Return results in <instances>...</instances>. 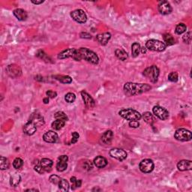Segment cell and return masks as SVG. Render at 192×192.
Wrapping results in <instances>:
<instances>
[{"instance_id":"obj_50","label":"cell","mask_w":192,"mask_h":192,"mask_svg":"<svg viewBox=\"0 0 192 192\" xmlns=\"http://www.w3.org/2000/svg\"><path fill=\"white\" fill-rule=\"evenodd\" d=\"M140 50H141L142 53H146V47H142V48H140Z\"/></svg>"},{"instance_id":"obj_49","label":"cell","mask_w":192,"mask_h":192,"mask_svg":"<svg viewBox=\"0 0 192 192\" xmlns=\"http://www.w3.org/2000/svg\"><path fill=\"white\" fill-rule=\"evenodd\" d=\"M43 102H44V103L45 104V105H47V104L49 103V99H48V97L47 98H44V100H43Z\"/></svg>"},{"instance_id":"obj_40","label":"cell","mask_w":192,"mask_h":192,"mask_svg":"<svg viewBox=\"0 0 192 192\" xmlns=\"http://www.w3.org/2000/svg\"><path fill=\"white\" fill-rule=\"evenodd\" d=\"M34 169L36 172H38L40 174H43L44 173V171L43 168H42V166H41L40 165V162H39V161H36V162L35 163Z\"/></svg>"},{"instance_id":"obj_15","label":"cell","mask_w":192,"mask_h":192,"mask_svg":"<svg viewBox=\"0 0 192 192\" xmlns=\"http://www.w3.org/2000/svg\"><path fill=\"white\" fill-rule=\"evenodd\" d=\"M81 96L82 98H83V102H84L85 105H86V106L88 108L92 109V108H93L95 106V101L91 97V95H89L87 92H85V91H82Z\"/></svg>"},{"instance_id":"obj_29","label":"cell","mask_w":192,"mask_h":192,"mask_svg":"<svg viewBox=\"0 0 192 192\" xmlns=\"http://www.w3.org/2000/svg\"><path fill=\"white\" fill-rule=\"evenodd\" d=\"M115 54L117 58H118L119 59L122 60V61H125V60H126L128 59V53L125 51L123 50H116Z\"/></svg>"},{"instance_id":"obj_27","label":"cell","mask_w":192,"mask_h":192,"mask_svg":"<svg viewBox=\"0 0 192 192\" xmlns=\"http://www.w3.org/2000/svg\"><path fill=\"white\" fill-rule=\"evenodd\" d=\"M69 183H68V182L67 181V180L64 179L60 180L59 183V188L62 191H68L69 190Z\"/></svg>"},{"instance_id":"obj_46","label":"cell","mask_w":192,"mask_h":192,"mask_svg":"<svg viewBox=\"0 0 192 192\" xmlns=\"http://www.w3.org/2000/svg\"><path fill=\"white\" fill-rule=\"evenodd\" d=\"M129 126L133 128H137L140 126V123L138 121H130Z\"/></svg>"},{"instance_id":"obj_3","label":"cell","mask_w":192,"mask_h":192,"mask_svg":"<svg viewBox=\"0 0 192 192\" xmlns=\"http://www.w3.org/2000/svg\"><path fill=\"white\" fill-rule=\"evenodd\" d=\"M119 114L120 115V116L124 118L125 119L128 120V121H138L142 117L141 114L138 111L131 109V108L122 110L119 111Z\"/></svg>"},{"instance_id":"obj_31","label":"cell","mask_w":192,"mask_h":192,"mask_svg":"<svg viewBox=\"0 0 192 192\" xmlns=\"http://www.w3.org/2000/svg\"><path fill=\"white\" fill-rule=\"evenodd\" d=\"M55 79L60 81L62 83H71L72 82V78L69 76H64V75H57L55 76Z\"/></svg>"},{"instance_id":"obj_10","label":"cell","mask_w":192,"mask_h":192,"mask_svg":"<svg viewBox=\"0 0 192 192\" xmlns=\"http://www.w3.org/2000/svg\"><path fill=\"white\" fill-rule=\"evenodd\" d=\"M139 168L143 173H149L154 170V163L152 160L144 159L140 163Z\"/></svg>"},{"instance_id":"obj_34","label":"cell","mask_w":192,"mask_h":192,"mask_svg":"<svg viewBox=\"0 0 192 192\" xmlns=\"http://www.w3.org/2000/svg\"><path fill=\"white\" fill-rule=\"evenodd\" d=\"M143 118L144 119V121L146 122H147L148 124L152 125L154 122L153 116L149 112H146L143 114Z\"/></svg>"},{"instance_id":"obj_51","label":"cell","mask_w":192,"mask_h":192,"mask_svg":"<svg viewBox=\"0 0 192 192\" xmlns=\"http://www.w3.org/2000/svg\"><path fill=\"white\" fill-rule=\"evenodd\" d=\"M38 191V190H36V189H28V190H26V191Z\"/></svg>"},{"instance_id":"obj_43","label":"cell","mask_w":192,"mask_h":192,"mask_svg":"<svg viewBox=\"0 0 192 192\" xmlns=\"http://www.w3.org/2000/svg\"><path fill=\"white\" fill-rule=\"evenodd\" d=\"M92 168V164L91 163V162L89 161H86L83 163V169H85L86 171H90Z\"/></svg>"},{"instance_id":"obj_12","label":"cell","mask_w":192,"mask_h":192,"mask_svg":"<svg viewBox=\"0 0 192 192\" xmlns=\"http://www.w3.org/2000/svg\"><path fill=\"white\" fill-rule=\"evenodd\" d=\"M158 9L160 14H163V15H167V14H169L171 13L172 7L171 6V4L168 1H161L158 3Z\"/></svg>"},{"instance_id":"obj_11","label":"cell","mask_w":192,"mask_h":192,"mask_svg":"<svg viewBox=\"0 0 192 192\" xmlns=\"http://www.w3.org/2000/svg\"><path fill=\"white\" fill-rule=\"evenodd\" d=\"M110 155L112 158H116V159L119 160V161H124L127 158L128 154L123 149L115 148V149H112L110 151Z\"/></svg>"},{"instance_id":"obj_42","label":"cell","mask_w":192,"mask_h":192,"mask_svg":"<svg viewBox=\"0 0 192 192\" xmlns=\"http://www.w3.org/2000/svg\"><path fill=\"white\" fill-rule=\"evenodd\" d=\"M183 42L186 44H190L191 42V32H188L186 33L182 38Z\"/></svg>"},{"instance_id":"obj_45","label":"cell","mask_w":192,"mask_h":192,"mask_svg":"<svg viewBox=\"0 0 192 192\" xmlns=\"http://www.w3.org/2000/svg\"><path fill=\"white\" fill-rule=\"evenodd\" d=\"M46 94L48 96V98H50V99H54V98H56L57 96L56 92L52 90H48L47 92H46Z\"/></svg>"},{"instance_id":"obj_48","label":"cell","mask_w":192,"mask_h":192,"mask_svg":"<svg viewBox=\"0 0 192 192\" xmlns=\"http://www.w3.org/2000/svg\"><path fill=\"white\" fill-rule=\"evenodd\" d=\"M31 2H33V4H35V5H39V4L43 3L44 1H42V0H41V1H34V0H32Z\"/></svg>"},{"instance_id":"obj_21","label":"cell","mask_w":192,"mask_h":192,"mask_svg":"<svg viewBox=\"0 0 192 192\" xmlns=\"http://www.w3.org/2000/svg\"><path fill=\"white\" fill-rule=\"evenodd\" d=\"M29 121L33 122L36 126H42L44 124V119L39 113H33Z\"/></svg>"},{"instance_id":"obj_9","label":"cell","mask_w":192,"mask_h":192,"mask_svg":"<svg viewBox=\"0 0 192 192\" xmlns=\"http://www.w3.org/2000/svg\"><path fill=\"white\" fill-rule=\"evenodd\" d=\"M154 115L162 120H166L169 117V112L165 108L160 106H155L152 109Z\"/></svg>"},{"instance_id":"obj_37","label":"cell","mask_w":192,"mask_h":192,"mask_svg":"<svg viewBox=\"0 0 192 192\" xmlns=\"http://www.w3.org/2000/svg\"><path fill=\"white\" fill-rule=\"evenodd\" d=\"M23 161L20 158H17L14 159V162H13V167L15 168L16 170H19L23 167Z\"/></svg>"},{"instance_id":"obj_20","label":"cell","mask_w":192,"mask_h":192,"mask_svg":"<svg viewBox=\"0 0 192 192\" xmlns=\"http://www.w3.org/2000/svg\"><path fill=\"white\" fill-rule=\"evenodd\" d=\"M177 168L181 171H191L192 168V163L188 160H182L177 165Z\"/></svg>"},{"instance_id":"obj_38","label":"cell","mask_w":192,"mask_h":192,"mask_svg":"<svg viewBox=\"0 0 192 192\" xmlns=\"http://www.w3.org/2000/svg\"><path fill=\"white\" fill-rule=\"evenodd\" d=\"M76 99V95L72 92H68L65 95V100L68 103H73Z\"/></svg>"},{"instance_id":"obj_6","label":"cell","mask_w":192,"mask_h":192,"mask_svg":"<svg viewBox=\"0 0 192 192\" xmlns=\"http://www.w3.org/2000/svg\"><path fill=\"white\" fill-rule=\"evenodd\" d=\"M143 75L149 79L152 83H156L159 76V69L155 65H152L144 70Z\"/></svg>"},{"instance_id":"obj_18","label":"cell","mask_w":192,"mask_h":192,"mask_svg":"<svg viewBox=\"0 0 192 192\" xmlns=\"http://www.w3.org/2000/svg\"><path fill=\"white\" fill-rule=\"evenodd\" d=\"M113 138V133L112 131H107L102 134L101 137V142L103 144L105 145H110L112 142Z\"/></svg>"},{"instance_id":"obj_13","label":"cell","mask_w":192,"mask_h":192,"mask_svg":"<svg viewBox=\"0 0 192 192\" xmlns=\"http://www.w3.org/2000/svg\"><path fill=\"white\" fill-rule=\"evenodd\" d=\"M68 158L67 155H61V156L59 157L58 162L56 164V170L59 172H62V171H65L67 169V167H68L67 162H68Z\"/></svg>"},{"instance_id":"obj_30","label":"cell","mask_w":192,"mask_h":192,"mask_svg":"<svg viewBox=\"0 0 192 192\" xmlns=\"http://www.w3.org/2000/svg\"><path fill=\"white\" fill-rule=\"evenodd\" d=\"M65 122L63 120L56 119L52 123V128L54 130H60L65 126Z\"/></svg>"},{"instance_id":"obj_35","label":"cell","mask_w":192,"mask_h":192,"mask_svg":"<svg viewBox=\"0 0 192 192\" xmlns=\"http://www.w3.org/2000/svg\"><path fill=\"white\" fill-rule=\"evenodd\" d=\"M54 117H55L56 119H60V120H63V121H68V118L66 114L65 113L62 111H59V112H56L54 115Z\"/></svg>"},{"instance_id":"obj_28","label":"cell","mask_w":192,"mask_h":192,"mask_svg":"<svg viewBox=\"0 0 192 192\" xmlns=\"http://www.w3.org/2000/svg\"><path fill=\"white\" fill-rule=\"evenodd\" d=\"M9 166L10 162L8 158L1 156V158H0V168H1V170L4 171V170L8 169Z\"/></svg>"},{"instance_id":"obj_23","label":"cell","mask_w":192,"mask_h":192,"mask_svg":"<svg viewBox=\"0 0 192 192\" xmlns=\"http://www.w3.org/2000/svg\"><path fill=\"white\" fill-rule=\"evenodd\" d=\"M40 165L44 172H50L53 166V162L49 158H43L40 161Z\"/></svg>"},{"instance_id":"obj_22","label":"cell","mask_w":192,"mask_h":192,"mask_svg":"<svg viewBox=\"0 0 192 192\" xmlns=\"http://www.w3.org/2000/svg\"><path fill=\"white\" fill-rule=\"evenodd\" d=\"M14 15L15 16L17 20H20V21H24L28 17L26 11L23 9H21V8H17V9L14 10Z\"/></svg>"},{"instance_id":"obj_2","label":"cell","mask_w":192,"mask_h":192,"mask_svg":"<svg viewBox=\"0 0 192 192\" xmlns=\"http://www.w3.org/2000/svg\"><path fill=\"white\" fill-rule=\"evenodd\" d=\"M78 50L80 56H81L82 59L89 62L92 63V64H94V65H97L98 63H99V56L93 51L90 50L86 47H81Z\"/></svg>"},{"instance_id":"obj_36","label":"cell","mask_w":192,"mask_h":192,"mask_svg":"<svg viewBox=\"0 0 192 192\" xmlns=\"http://www.w3.org/2000/svg\"><path fill=\"white\" fill-rule=\"evenodd\" d=\"M186 29H187V27L184 23H179L176 27V33L177 35H182L185 32H186Z\"/></svg>"},{"instance_id":"obj_39","label":"cell","mask_w":192,"mask_h":192,"mask_svg":"<svg viewBox=\"0 0 192 192\" xmlns=\"http://www.w3.org/2000/svg\"><path fill=\"white\" fill-rule=\"evenodd\" d=\"M168 80L171 82H173V83L177 82L178 81V74L176 72L170 73L169 75H168Z\"/></svg>"},{"instance_id":"obj_4","label":"cell","mask_w":192,"mask_h":192,"mask_svg":"<svg viewBox=\"0 0 192 192\" xmlns=\"http://www.w3.org/2000/svg\"><path fill=\"white\" fill-rule=\"evenodd\" d=\"M67 58H72L76 61H80L82 59L81 56H80L79 50L74 48H70L66 49L65 50L62 51L58 55V59H64Z\"/></svg>"},{"instance_id":"obj_44","label":"cell","mask_w":192,"mask_h":192,"mask_svg":"<svg viewBox=\"0 0 192 192\" xmlns=\"http://www.w3.org/2000/svg\"><path fill=\"white\" fill-rule=\"evenodd\" d=\"M79 137V134L77 132H73L72 133V139H71V143H77V140H78Z\"/></svg>"},{"instance_id":"obj_14","label":"cell","mask_w":192,"mask_h":192,"mask_svg":"<svg viewBox=\"0 0 192 192\" xmlns=\"http://www.w3.org/2000/svg\"><path fill=\"white\" fill-rule=\"evenodd\" d=\"M6 72L10 77H17L21 74V69L16 65H10L6 68Z\"/></svg>"},{"instance_id":"obj_25","label":"cell","mask_w":192,"mask_h":192,"mask_svg":"<svg viewBox=\"0 0 192 192\" xmlns=\"http://www.w3.org/2000/svg\"><path fill=\"white\" fill-rule=\"evenodd\" d=\"M20 180H21L20 176L18 173H15L12 174L11 176V177H10V184L13 187H17L20 184Z\"/></svg>"},{"instance_id":"obj_8","label":"cell","mask_w":192,"mask_h":192,"mask_svg":"<svg viewBox=\"0 0 192 192\" xmlns=\"http://www.w3.org/2000/svg\"><path fill=\"white\" fill-rule=\"evenodd\" d=\"M71 17L79 23H84L87 20V17L84 11L81 9H77L71 12Z\"/></svg>"},{"instance_id":"obj_47","label":"cell","mask_w":192,"mask_h":192,"mask_svg":"<svg viewBox=\"0 0 192 192\" xmlns=\"http://www.w3.org/2000/svg\"><path fill=\"white\" fill-rule=\"evenodd\" d=\"M80 38H82V39H89L92 38V36H91L90 34H89V33H80Z\"/></svg>"},{"instance_id":"obj_33","label":"cell","mask_w":192,"mask_h":192,"mask_svg":"<svg viewBox=\"0 0 192 192\" xmlns=\"http://www.w3.org/2000/svg\"><path fill=\"white\" fill-rule=\"evenodd\" d=\"M71 188L75 189L77 188H79L81 186L82 181L80 179H77L75 176H72L71 178Z\"/></svg>"},{"instance_id":"obj_24","label":"cell","mask_w":192,"mask_h":192,"mask_svg":"<svg viewBox=\"0 0 192 192\" xmlns=\"http://www.w3.org/2000/svg\"><path fill=\"white\" fill-rule=\"evenodd\" d=\"M94 164L98 168H104L107 165V161L102 156H97L94 159Z\"/></svg>"},{"instance_id":"obj_32","label":"cell","mask_w":192,"mask_h":192,"mask_svg":"<svg viewBox=\"0 0 192 192\" xmlns=\"http://www.w3.org/2000/svg\"><path fill=\"white\" fill-rule=\"evenodd\" d=\"M140 45L138 43H134L131 46V53H132V56L134 57H137L139 55L140 52Z\"/></svg>"},{"instance_id":"obj_16","label":"cell","mask_w":192,"mask_h":192,"mask_svg":"<svg viewBox=\"0 0 192 192\" xmlns=\"http://www.w3.org/2000/svg\"><path fill=\"white\" fill-rule=\"evenodd\" d=\"M43 139L47 143H54L58 140V135L53 131H48L44 134Z\"/></svg>"},{"instance_id":"obj_26","label":"cell","mask_w":192,"mask_h":192,"mask_svg":"<svg viewBox=\"0 0 192 192\" xmlns=\"http://www.w3.org/2000/svg\"><path fill=\"white\" fill-rule=\"evenodd\" d=\"M163 39L165 42L166 43V46L167 45L171 46V45H173L175 44V39H174L173 36L172 35L169 34V33H166V34L164 35Z\"/></svg>"},{"instance_id":"obj_52","label":"cell","mask_w":192,"mask_h":192,"mask_svg":"<svg viewBox=\"0 0 192 192\" xmlns=\"http://www.w3.org/2000/svg\"><path fill=\"white\" fill-rule=\"evenodd\" d=\"M98 190L101 191V189H97L96 188H94V189H92V191H98Z\"/></svg>"},{"instance_id":"obj_41","label":"cell","mask_w":192,"mask_h":192,"mask_svg":"<svg viewBox=\"0 0 192 192\" xmlns=\"http://www.w3.org/2000/svg\"><path fill=\"white\" fill-rule=\"evenodd\" d=\"M49 180L51 183H53V184L59 185V183L61 179H60L59 176H56V175H52L50 176Z\"/></svg>"},{"instance_id":"obj_17","label":"cell","mask_w":192,"mask_h":192,"mask_svg":"<svg viewBox=\"0 0 192 192\" xmlns=\"http://www.w3.org/2000/svg\"><path fill=\"white\" fill-rule=\"evenodd\" d=\"M37 130V126L33 122H28L23 127V131L25 134H26L27 135H33L35 134V132Z\"/></svg>"},{"instance_id":"obj_5","label":"cell","mask_w":192,"mask_h":192,"mask_svg":"<svg viewBox=\"0 0 192 192\" xmlns=\"http://www.w3.org/2000/svg\"><path fill=\"white\" fill-rule=\"evenodd\" d=\"M166 44L161 41L155 40V39H151L149 40L146 44V49L152 51H158V52H162L166 49Z\"/></svg>"},{"instance_id":"obj_7","label":"cell","mask_w":192,"mask_h":192,"mask_svg":"<svg viewBox=\"0 0 192 192\" xmlns=\"http://www.w3.org/2000/svg\"><path fill=\"white\" fill-rule=\"evenodd\" d=\"M174 137L179 141H189L192 138L191 132L185 128H179L175 132Z\"/></svg>"},{"instance_id":"obj_1","label":"cell","mask_w":192,"mask_h":192,"mask_svg":"<svg viewBox=\"0 0 192 192\" xmlns=\"http://www.w3.org/2000/svg\"><path fill=\"white\" fill-rule=\"evenodd\" d=\"M151 86L146 83H126L124 86V91L128 95H137L150 90Z\"/></svg>"},{"instance_id":"obj_19","label":"cell","mask_w":192,"mask_h":192,"mask_svg":"<svg viewBox=\"0 0 192 192\" xmlns=\"http://www.w3.org/2000/svg\"><path fill=\"white\" fill-rule=\"evenodd\" d=\"M111 39V35L110 33H102V34L98 35L97 37H96V39H97L98 42L101 45H106L109 42V41Z\"/></svg>"}]
</instances>
